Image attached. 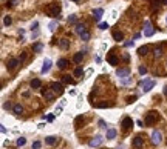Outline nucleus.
<instances>
[{
    "instance_id": "obj_1",
    "label": "nucleus",
    "mask_w": 167,
    "mask_h": 149,
    "mask_svg": "<svg viewBox=\"0 0 167 149\" xmlns=\"http://www.w3.org/2000/svg\"><path fill=\"white\" fill-rule=\"evenodd\" d=\"M158 119H159V114L156 111H148L146 114V119H144V123L147 126H153L158 121Z\"/></svg>"
},
{
    "instance_id": "obj_2",
    "label": "nucleus",
    "mask_w": 167,
    "mask_h": 149,
    "mask_svg": "<svg viewBox=\"0 0 167 149\" xmlns=\"http://www.w3.org/2000/svg\"><path fill=\"white\" fill-rule=\"evenodd\" d=\"M45 12H47L48 16H51V17H59V14H60V6L57 5V3L48 5L47 8H45Z\"/></svg>"
},
{
    "instance_id": "obj_3",
    "label": "nucleus",
    "mask_w": 167,
    "mask_h": 149,
    "mask_svg": "<svg viewBox=\"0 0 167 149\" xmlns=\"http://www.w3.org/2000/svg\"><path fill=\"white\" fill-rule=\"evenodd\" d=\"M153 34H155V28H153V25L150 23V20H146L144 22V35H146V37H152Z\"/></svg>"
},
{
    "instance_id": "obj_4",
    "label": "nucleus",
    "mask_w": 167,
    "mask_h": 149,
    "mask_svg": "<svg viewBox=\"0 0 167 149\" xmlns=\"http://www.w3.org/2000/svg\"><path fill=\"white\" fill-rule=\"evenodd\" d=\"M155 85H156V82H155V80H150V79H144L142 82H141V86H142V91L144 92H148L153 86H155Z\"/></svg>"
},
{
    "instance_id": "obj_5",
    "label": "nucleus",
    "mask_w": 167,
    "mask_h": 149,
    "mask_svg": "<svg viewBox=\"0 0 167 149\" xmlns=\"http://www.w3.org/2000/svg\"><path fill=\"white\" fill-rule=\"evenodd\" d=\"M102 142H104V137L102 135H94V137L88 142V146L90 148H96V146H101L102 144Z\"/></svg>"
},
{
    "instance_id": "obj_6",
    "label": "nucleus",
    "mask_w": 167,
    "mask_h": 149,
    "mask_svg": "<svg viewBox=\"0 0 167 149\" xmlns=\"http://www.w3.org/2000/svg\"><path fill=\"white\" fill-rule=\"evenodd\" d=\"M130 74H132V71H130V68H121V69L116 71V75L121 79V80H124V79H127L130 77Z\"/></svg>"
},
{
    "instance_id": "obj_7",
    "label": "nucleus",
    "mask_w": 167,
    "mask_h": 149,
    "mask_svg": "<svg viewBox=\"0 0 167 149\" xmlns=\"http://www.w3.org/2000/svg\"><path fill=\"white\" fill-rule=\"evenodd\" d=\"M161 142H162L161 131H153L152 132V143L155 144V146H158V144H161Z\"/></svg>"
},
{
    "instance_id": "obj_8",
    "label": "nucleus",
    "mask_w": 167,
    "mask_h": 149,
    "mask_svg": "<svg viewBox=\"0 0 167 149\" xmlns=\"http://www.w3.org/2000/svg\"><path fill=\"white\" fill-rule=\"evenodd\" d=\"M49 88L56 92V95H60V94L64 92V85H62L60 82H53L51 85H49Z\"/></svg>"
},
{
    "instance_id": "obj_9",
    "label": "nucleus",
    "mask_w": 167,
    "mask_h": 149,
    "mask_svg": "<svg viewBox=\"0 0 167 149\" xmlns=\"http://www.w3.org/2000/svg\"><path fill=\"white\" fill-rule=\"evenodd\" d=\"M42 94H43L45 100H48V102H53V100H54V97H56V92H54L53 89H48V88L42 89Z\"/></svg>"
},
{
    "instance_id": "obj_10",
    "label": "nucleus",
    "mask_w": 167,
    "mask_h": 149,
    "mask_svg": "<svg viewBox=\"0 0 167 149\" xmlns=\"http://www.w3.org/2000/svg\"><path fill=\"white\" fill-rule=\"evenodd\" d=\"M20 65V60L19 58H11L10 62H8V65H6V68H8V71H16V68Z\"/></svg>"
},
{
    "instance_id": "obj_11",
    "label": "nucleus",
    "mask_w": 167,
    "mask_h": 149,
    "mask_svg": "<svg viewBox=\"0 0 167 149\" xmlns=\"http://www.w3.org/2000/svg\"><path fill=\"white\" fill-rule=\"evenodd\" d=\"M121 126H122V129H124V131L132 129V126H133V120L130 119V117H124V120H122V123H121Z\"/></svg>"
},
{
    "instance_id": "obj_12",
    "label": "nucleus",
    "mask_w": 167,
    "mask_h": 149,
    "mask_svg": "<svg viewBox=\"0 0 167 149\" xmlns=\"http://www.w3.org/2000/svg\"><path fill=\"white\" fill-rule=\"evenodd\" d=\"M107 62L108 63H110V65L111 66H116V65H118V57H116L115 56V51H110V52H108V56H107Z\"/></svg>"
},
{
    "instance_id": "obj_13",
    "label": "nucleus",
    "mask_w": 167,
    "mask_h": 149,
    "mask_svg": "<svg viewBox=\"0 0 167 149\" xmlns=\"http://www.w3.org/2000/svg\"><path fill=\"white\" fill-rule=\"evenodd\" d=\"M132 144H133V148H136V149H141V148L144 146V138L141 137V135H136V137L133 138Z\"/></svg>"
},
{
    "instance_id": "obj_14",
    "label": "nucleus",
    "mask_w": 167,
    "mask_h": 149,
    "mask_svg": "<svg viewBox=\"0 0 167 149\" xmlns=\"http://www.w3.org/2000/svg\"><path fill=\"white\" fill-rule=\"evenodd\" d=\"M12 112H14L16 115H22L23 114V106H22L20 103H16V105L12 106Z\"/></svg>"
},
{
    "instance_id": "obj_15",
    "label": "nucleus",
    "mask_w": 167,
    "mask_h": 149,
    "mask_svg": "<svg viewBox=\"0 0 167 149\" xmlns=\"http://www.w3.org/2000/svg\"><path fill=\"white\" fill-rule=\"evenodd\" d=\"M59 48L60 49H68L70 48V39H60L59 40Z\"/></svg>"
},
{
    "instance_id": "obj_16",
    "label": "nucleus",
    "mask_w": 167,
    "mask_h": 149,
    "mask_svg": "<svg viewBox=\"0 0 167 149\" xmlns=\"http://www.w3.org/2000/svg\"><path fill=\"white\" fill-rule=\"evenodd\" d=\"M102 14H104V9H102V8H96V9L93 11V17H94V20L99 22V20H101V17H102Z\"/></svg>"
},
{
    "instance_id": "obj_17",
    "label": "nucleus",
    "mask_w": 167,
    "mask_h": 149,
    "mask_svg": "<svg viewBox=\"0 0 167 149\" xmlns=\"http://www.w3.org/2000/svg\"><path fill=\"white\" fill-rule=\"evenodd\" d=\"M49 68H51V60H49V58H45L43 66H42V74H47L49 71Z\"/></svg>"
},
{
    "instance_id": "obj_18",
    "label": "nucleus",
    "mask_w": 167,
    "mask_h": 149,
    "mask_svg": "<svg viewBox=\"0 0 167 149\" xmlns=\"http://www.w3.org/2000/svg\"><path fill=\"white\" fill-rule=\"evenodd\" d=\"M45 143H47L48 146H54V144L57 143V137H54V135H48V137L45 138Z\"/></svg>"
},
{
    "instance_id": "obj_19",
    "label": "nucleus",
    "mask_w": 167,
    "mask_h": 149,
    "mask_svg": "<svg viewBox=\"0 0 167 149\" xmlns=\"http://www.w3.org/2000/svg\"><path fill=\"white\" fill-rule=\"evenodd\" d=\"M153 56H155V58H159L164 56V49H162V46H156L155 49H153Z\"/></svg>"
},
{
    "instance_id": "obj_20",
    "label": "nucleus",
    "mask_w": 167,
    "mask_h": 149,
    "mask_svg": "<svg viewBox=\"0 0 167 149\" xmlns=\"http://www.w3.org/2000/svg\"><path fill=\"white\" fill-rule=\"evenodd\" d=\"M74 31L78 33L79 35L82 34V33H85L87 31V26H85V23H76V28H74Z\"/></svg>"
},
{
    "instance_id": "obj_21",
    "label": "nucleus",
    "mask_w": 167,
    "mask_h": 149,
    "mask_svg": "<svg viewBox=\"0 0 167 149\" xmlns=\"http://www.w3.org/2000/svg\"><path fill=\"white\" fill-rule=\"evenodd\" d=\"M116 129H113V128H110V129H107V134H105V138L107 140H113L115 137H116Z\"/></svg>"
},
{
    "instance_id": "obj_22",
    "label": "nucleus",
    "mask_w": 167,
    "mask_h": 149,
    "mask_svg": "<svg viewBox=\"0 0 167 149\" xmlns=\"http://www.w3.org/2000/svg\"><path fill=\"white\" fill-rule=\"evenodd\" d=\"M67 66H68V60H67V58H60V60L57 62V68H59V69H65Z\"/></svg>"
},
{
    "instance_id": "obj_23",
    "label": "nucleus",
    "mask_w": 167,
    "mask_h": 149,
    "mask_svg": "<svg viewBox=\"0 0 167 149\" xmlns=\"http://www.w3.org/2000/svg\"><path fill=\"white\" fill-rule=\"evenodd\" d=\"M40 86H42V82H40L39 79H33V80H31V88H33V89H39Z\"/></svg>"
},
{
    "instance_id": "obj_24",
    "label": "nucleus",
    "mask_w": 167,
    "mask_h": 149,
    "mask_svg": "<svg viewBox=\"0 0 167 149\" xmlns=\"http://www.w3.org/2000/svg\"><path fill=\"white\" fill-rule=\"evenodd\" d=\"M113 39L116 42H121V40H124V34L121 31H113Z\"/></svg>"
},
{
    "instance_id": "obj_25",
    "label": "nucleus",
    "mask_w": 167,
    "mask_h": 149,
    "mask_svg": "<svg viewBox=\"0 0 167 149\" xmlns=\"http://www.w3.org/2000/svg\"><path fill=\"white\" fill-rule=\"evenodd\" d=\"M138 54H139V56H147V54H148V46H147V45H144V46H141V48H138Z\"/></svg>"
},
{
    "instance_id": "obj_26",
    "label": "nucleus",
    "mask_w": 167,
    "mask_h": 149,
    "mask_svg": "<svg viewBox=\"0 0 167 149\" xmlns=\"http://www.w3.org/2000/svg\"><path fill=\"white\" fill-rule=\"evenodd\" d=\"M82 60H84V52H76L74 57H73V62L74 63H80Z\"/></svg>"
},
{
    "instance_id": "obj_27",
    "label": "nucleus",
    "mask_w": 167,
    "mask_h": 149,
    "mask_svg": "<svg viewBox=\"0 0 167 149\" xmlns=\"http://www.w3.org/2000/svg\"><path fill=\"white\" fill-rule=\"evenodd\" d=\"M90 37H91V34H90V31H88V29L85 31V33L80 34V40H82V42H88Z\"/></svg>"
},
{
    "instance_id": "obj_28",
    "label": "nucleus",
    "mask_w": 167,
    "mask_h": 149,
    "mask_svg": "<svg viewBox=\"0 0 167 149\" xmlns=\"http://www.w3.org/2000/svg\"><path fill=\"white\" fill-rule=\"evenodd\" d=\"M94 106H96L98 109H104V108H111V103H105V102H104V103H96Z\"/></svg>"
},
{
    "instance_id": "obj_29",
    "label": "nucleus",
    "mask_w": 167,
    "mask_h": 149,
    "mask_svg": "<svg viewBox=\"0 0 167 149\" xmlns=\"http://www.w3.org/2000/svg\"><path fill=\"white\" fill-rule=\"evenodd\" d=\"M25 143H26V138L25 137H20V138H17V142H16V144L19 148H22V146H25Z\"/></svg>"
},
{
    "instance_id": "obj_30",
    "label": "nucleus",
    "mask_w": 167,
    "mask_h": 149,
    "mask_svg": "<svg viewBox=\"0 0 167 149\" xmlns=\"http://www.w3.org/2000/svg\"><path fill=\"white\" fill-rule=\"evenodd\" d=\"M62 83H67V85L71 83V85H73V83H74V80L71 79L70 75H64V79H62Z\"/></svg>"
},
{
    "instance_id": "obj_31",
    "label": "nucleus",
    "mask_w": 167,
    "mask_h": 149,
    "mask_svg": "<svg viewBox=\"0 0 167 149\" xmlns=\"http://www.w3.org/2000/svg\"><path fill=\"white\" fill-rule=\"evenodd\" d=\"M33 49H34V52H40V51L43 49V45H42V43H36Z\"/></svg>"
},
{
    "instance_id": "obj_32",
    "label": "nucleus",
    "mask_w": 167,
    "mask_h": 149,
    "mask_svg": "<svg viewBox=\"0 0 167 149\" xmlns=\"http://www.w3.org/2000/svg\"><path fill=\"white\" fill-rule=\"evenodd\" d=\"M76 22H78V16H76V14H71V16L68 17V23L73 25V23H76Z\"/></svg>"
},
{
    "instance_id": "obj_33",
    "label": "nucleus",
    "mask_w": 167,
    "mask_h": 149,
    "mask_svg": "<svg viewBox=\"0 0 167 149\" xmlns=\"http://www.w3.org/2000/svg\"><path fill=\"white\" fill-rule=\"evenodd\" d=\"M80 75H84L82 68H76V69H74V77H80Z\"/></svg>"
},
{
    "instance_id": "obj_34",
    "label": "nucleus",
    "mask_w": 167,
    "mask_h": 149,
    "mask_svg": "<svg viewBox=\"0 0 167 149\" xmlns=\"http://www.w3.org/2000/svg\"><path fill=\"white\" fill-rule=\"evenodd\" d=\"M11 22H12L11 17H10V16H5V19H3V25H5V26H10Z\"/></svg>"
},
{
    "instance_id": "obj_35",
    "label": "nucleus",
    "mask_w": 167,
    "mask_h": 149,
    "mask_svg": "<svg viewBox=\"0 0 167 149\" xmlns=\"http://www.w3.org/2000/svg\"><path fill=\"white\" fill-rule=\"evenodd\" d=\"M132 82H133V79H132V77H127V79L121 80V83H122V85H130Z\"/></svg>"
},
{
    "instance_id": "obj_36",
    "label": "nucleus",
    "mask_w": 167,
    "mask_h": 149,
    "mask_svg": "<svg viewBox=\"0 0 167 149\" xmlns=\"http://www.w3.org/2000/svg\"><path fill=\"white\" fill-rule=\"evenodd\" d=\"M138 71H139V74H141V75H146L147 74V68L146 66H139Z\"/></svg>"
},
{
    "instance_id": "obj_37",
    "label": "nucleus",
    "mask_w": 167,
    "mask_h": 149,
    "mask_svg": "<svg viewBox=\"0 0 167 149\" xmlns=\"http://www.w3.org/2000/svg\"><path fill=\"white\" fill-rule=\"evenodd\" d=\"M108 28H110V25H108V23H99V29L105 31V29H108Z\"/></svg>"
},
{
    "instance_id": "obj_38",
    "label": "nucleus",
    "mask_w": 167,
    "mask_h": 149,
    "mask_svg": "<svg viewBox=\"0 0 167 149\" xmlns=\"http://www.w3.org/2000/svg\"><path fill=\"white\" fill-rule=\"evenodd\" d=\"M12 106H14V105H11V102H5V103H3V109H11Z\"/></svg>"
},
{
    "instance_id": "obj_39",
    "label": "nucleus",
    "mask_w": 167,
    "mask_h": 149,
    "mask_svg": "<svg viewBox=\"0 0 167 149\" xmlns=\"http://www.w3.org/2000/svg\"><path fill=\"white\" fill-rule=\"evenodd\" d=\"M56 26H57V22L53 20L51 23H49V31H54V29H56Z\"/></svg>"
},
{
    "instance_id": "obj_40",
    "label": "nucleus",
    "mask_w": 167,
    "mask_h": 149,
    "mask_svg": "<svg viewBox=\"0 0 167 149\" xmlns=\"http://www.w3.org/2000/svg\"><path fill=\"white\" fill-rule=\"evenodd\" d=\"M98 125H99V128H104V129H107V123L104 120H99L98 121Z\"/></svg>"
},
{
    "instance_id": "obj_41",
    "label": "nucleus",
    "mask_w": 167,
    "mask_h": 149,
    "mask_svg": "<svg viewBox=\"0 0 167 149\" xmlns=\"http://www.w3.org/2000/svg\"><path fill=\"white\" fill-rule=\"evenodd\" d=\"M37 26H39V22H34V23L31 25V31H39Z\"/></svg>"
},
{
    "instance_id": "obj_42",
    "label": "nucleus",
    "mask_w": 167,
    "mask_h": 149,
    "mask_svg": "<svg viewBox=\"0 0 167 149\" xmlns=\"http://www.w3.org/2000/svg\"><path fill=\"white\" fill-rule=\"evenodd\" d=\"M133 45H135V43H133V40H129V42H125V43H124V46H125V48H130V46H133Z\"/></svg>"
},
{
    "instance_id": "obj_43",
    "label": "nucleus",
    "mask_w": 167,
    "mask_h": 149,
    "mask_svg": "<svg viewBox=\"0 0 167 149\" xmlns=\"http://www.w3.org/2000/svg\"><path fill=\"white\" fill-rule=\"evenodd\" d=\"M40 148V142H34V144H33V149H39Z\"/></svg>"
},
{
    "instance_id": "obj_44",
    "label": "nucleus",
    "mask_w": 167,
    "mask_h": 149,
    "mask_svg": "<svg viewBox=\"0 0 167 149\" xmlns=\"http://www.w3.org/2000/svg\"><path fill=\"white\" fill-rule=\"evenodd\" d=\"M136 98H138L136 95H132V97H129V103H133L135 100H136Z\"/></svg>"
},
{
    "instance_id": "obj_45",
    "label": "nucleus",
    "mask_w": 167,
    "mask_h": 149,
    "mask_svg": "<svg viewBox=\"0 0 167 149\" xmlns=\"http://www.w3.org/2000/svg\"><path fill=\"white\" fill-rule=\"evenodd\" d=\"M25 58H26V52H23V54H22V56H20V58H19V60H20V63H22V62H23V60H25Z\"/></svg>"
},
{
    "instance_id": "obj_46",
    "label": "nucleus",
    "mask_w": 167,
    "mask_h": 149,
    "mask_svg": "<svg viewBox=\"0 0 167 149\" xmlns=\"http://www.w3.org/2000/svg\"><path fill=\"white\" fill-rule=\"evenodd\" d=\"M16 3H17V0H11V2H8V5H10V6H14Z\"/></svg>"
},
{
    "instance_id": "obj_47",
    "label": "nucleus",
    "mask_w": 167,
    "mask_h": 149,
    "mask_svg": "<svg viewBox=\"0 0 167 149\" xmlns=\"http://www.w3.org/2000/svg\"><path fill=\"white\" fill-rule=\"evenodd\" d=\"M136 125H138V126H141V128H144V125H146V123H142L141 120H138V121H136Z\"/></svg>"
},
{
    "instance_id": "obj_48",
    "label": "nucleus",
    "mask_w": 167,
    "mask_h": 149,
    "mask_svg": "<svg viewBox=\"0 0 167 149\" xmlns=\"http://www.w3.org/2000/svg\"><path fill=\"white\" fill-rule=\"evenodd\" d=\"M129 58H130L129 54H124V62H129Z\"/></svg>"
},
{
    "instance_id": "obj_49",
    "label": "nucleus",
    "mask_w": 167,
    "mask_h": 149,
    "mask_svg": "<svg viewBox=\"0 0 167 149\" xmlns=\"http://www.w3.org/2000/svg\"><path fill=\"white\" fill-rule=\"evenodd\" d=\"M47 119H48V121H53V120H54V115H48Z\"/></svg>"
},
{
    "instance_id": "obj_50",
    "label": "nucleus",
    "mask_w": 167,
    "mask_h": 149,
    "mask_svg": "<svg viewBox=\"0 0 167 149\" xmlns=\"http://www.w3.org/2000/svg\"><path fill=\"white\" fill-rule=\"evenodd\" d=\"M0 131H2L3 134H5V132H6V128H5V126H3V125H2V128H0Z\"/></svg>"
},
{
    "instance_id": "obj_51",
    "label": "nucleus",
    "mask_w": 167,
    "mask_h": 149,
    "mask_svg": "<svg viewBox=\"0 0 167 149\" xmlns=\"http://www.w3.org/2000/svg\"><path fill=\"white\" fill-rule=\"evenodd\" d=\"M162 92H164V95H167V85L164 86V89H162Z\"/></svg>"
},
{
    "instance_id": "obj_52",
    "label": "nucleus",
    "mask_w": 167,
    "mask_h": 149,
    "mask_svg": "<svg viewBox=\"0 0 167 149\" xmlns=\"http://www.w3.org/2000/svg\"><path fill=\"white\" fill-rule=\"evenodd\" d=\"M161 2V5H167V0H159Z\"/></svg>"
},
{
    "instance_id": "obj_53",
    "label": "nucleus",
    "mask_w": 167,
    "mask_h": 149,
    "mask_svg": "<svg viewBox=\"0 0 167 149\" xmlns=\"http://www.w3.org/2000/svg\"><path fill=\"white\" fill-rule=\"evenodd\" d=\"M73 2H80V0H73Z\"/></svg>"
},
{
    "instance_id": "obj_54",
    "label": "nucleus",
    "mask_w": 167,
    "mask_h": 149,
    "mask_svg": "<svg viewBox=\"0 0 167 149\" xmlns=\"http://www.w3.org/2000/svg\"><path fill=\"white\" fill-rule=\"evenodd\" d=\"M166 22H167V17H166Z\"/></svg>"
},
{
    "instance_id": "obj_55",
    "label": "nucleus",
    "mask_w": 167,
    "mask_h": 149,
    "mask_svg": "<svg viewBox=\"0 0 167 149\" xmlns=\"http://www.w3.org/2000/svg\"><path fill=\"white\" fill-rule=\"evenodd\" d=\"M166 66H167V62H166Z\"/></svg>"
}]
</instances>
